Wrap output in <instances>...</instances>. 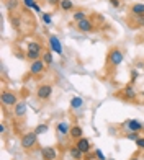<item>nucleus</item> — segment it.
I'll list each match as a JSON object with an SVG mask.
<instances>
[{
	"instance_id": "a878e982",
	"label": "nucleus",
	"mask_w": 144,
	"mask_h": 160,
	"mask_svg": "<svg viewBox=\"0 0 144 160\" xmlns=\"http://www.w3.org/2000/svg\"><path fill=\"white\" fill-rule=\"evenodd\" d=\"M41 18H43V21H44L46 25H51V23H53V17H51V13H41Z\"/></svg>"
},
{
	"instance_id": "f704fd0d",
	"label": "nucleus",
	"mask_w": 144,
	"mask_h": 160,
	"mask_svg": "<svg viewBox=\"0 0 144 160\" xmlns=\"http://www.w3.org/2000/svg\"><path fill=\"white\" fill-rule=\"evenodd\" d=\"M0 134H5V124H3V122L0 124Z\"/></svg>"
},
{
	"instance_id": "e433bc0d",
	"label": "nucleus",
	"mask_w": 144,
	"mask_h": 160,
	"mask_svg": "<svg viewBox=\"0 0 144 160\" xmlns=\"http://www.w3.org/2000/svg\"><path fill=\"white\" fill-rule=\"evenodd\" d=\"M142 95H144V92H142Z\"/></svg>"
},
{
	"instance_id": "c756f323",
	"label": "nucleus",
	"mask_w": 144,
	"mask_h": 160,
	"mask_svg": "<svg viewBox=\"0 0 144 160\" xmlns=\"http://www.w3.org/2000/svg\"><path fill=\"white\" fill-rule=\"evenodd\" d=\"M23 5L28 7V8H33V7L36 5V0H23Z\"/></svg>"
},
{
	"instance_id": "f3484780",
	"label": "nucleus",
	"mask_w": 144,
	"mask_h": 160,
	"mask_svg": "<svg viewBox=\"0 0 144 160\" xmlns=\"http://www.w3.org/2000/svg\"><path fill=\"white\" fill-rule=\"evenodd\" d=\"M59 8H61L62 12H70L72 8H74V3H72V0H61Z\"/></svg>"
},
{
	"instance_id": "39448f33",
	"label": "nucleus",
	"mask_w": 144,
	"mask_h": 160,
	"mask_svg": "<svg viewBox=\"0 0 144 160\" xmlns=\"http://www.w3.org/2000/svg\"><path fill=\"white\" fill-rule=\"evenodd\" d=\"M46 67H48V65L44 64V61H43V59L33 61L31 65H30V74H31V75H41L43 72H44Z\"/></svg>"
},
{
	"instance_id": "412c9836",
	"label": "nucleus",
	"mask_w": 144,
	"mask_h": 160,
	"mask_svg": "<svg viewBox=\"0 0 144 160\" xmlns=\"http://www.w3.org/2000/svg\"><path fill=\"white\" fill-rule=\"evenodd\" d=\"M43 61H44L46 65H51L53 64V51H44L43 52V57H41Z\"/></svg>"
},
{
	"instance_id": "0eeeda50",
	"label": "nucleus",
	"mask_w": 144,
	"mask_h": 160,
	"mask_svg": "<svg viewBox=\"0 0 144 160\" xmlns=\"http://www.w3.org/2000/svg\"><path fill=\"white\" fill-rule=\"evenodd\" d=\"M41 157H43V160H56L57 158V150L54 147H43Z\"/></svg>"
},
{
	"instance_id": "bb28decb",
	"label": "nucleus",
	"mask_w": 144,
	"mask_h": 160,
	"mask_svg": "<svg viewBox=\"0 0 144 160\" xmlns=\"http://www.w3.org/2000/svg\"><path fill=\"white\" fill-rule=\"evenodd\" d=\"M134 142H136V149H138V150H144V137L139 136Z\"/></svg>"
},
{
	"instance_id": "72a5a7b5",
	"label": "nucleus",
	"mask_w": 144,
	"mask_h": 160,
	"mask_svg": "<svg viewBox=\"0 0 144 160\" xmlns=\"http://www.w3.org/2000/svg\"><path fill=\"white\" fill-rule=\"evenodd\" d=\"M33 10H34V12H38V13H41V7H39L38 3H36V5L33 7Z\"/></svg>"
},
{
	"instance_id": "f257e3e1",
	"label": "nucleus",
	"mask_w": 144,
	"mask_h": 160,
	"mask_svg": "<svg viewBox=\"0 0 144 160\" xmlns=\"http://www.w3.org/2000/svg\"><path fill=\"white\" fill-rule=\"evenodd\" d=\"M51 95H53V85H49V83H43L36 88V97H38V100H41V101L49 100Z\"/></svg>"
},
{
	"instance_id": "c9c22d12",
	"label": "nucleus",
	"mask_w": 144,
	"mask_h": 160,
	"mask_svg": "<svg viewBox=\"0 0 144 160\" xmlns=\"http://www.w3.org/2000/svg\"><path fill=\"white\" fill-rule=\"evenodd\" d=\"M128 160H142V158H139L138 155H134V157H131V158H128Z\"/></svg>"
},
{
	"instance_id": "2eb2a0df",
	"label": "nucleus",
	"mask_w": 144,
	"mask_h": 160,
	"mask_svg": "<svg viewBox=\"0 0 144 160\" xmlns=\"http://www.w3.org/2000/svg\"><path fill=\"white\" fill-rule=\"evenodd\" d=\"M70 157L74 160H82L84 158V152L77 147V145H72L70 147Z\"/></svg>"
},
{
	"instance_id": "7c9ffc66",
	"label": "nucleus",
	"mask_w": 144,
	"mask_h": 160,
	"mask_svg": "<svg viewBox=\"0 0 144 160\" xmlns=\"http://www.w3.org/2000/svg\"><path fill=\"white\" fill-rule=\"evenodd\" d=\"M95 157H97V160H106V157H105V154H103V152L102 150H95Z\"/></svg>"
},
{
	"instance_id": "2f4dec72",
	"label": "nucleus",
	"mask_w": 144,
	"mask_h": 160,
	"mask_svg": "<svg viewBox=\"0 0 144 160\" xmlns=\"http://www.w3.org/2000/svg\"><path fill=\"white\" fill-rule=\"evenodd\" d=\"M110 5L115 7V8H118V7L121 5V2H120V0H110Z\"/></svg>"
},
{
	"instance_id": "dca6fc26",
	"label": "nucleus",
	"mask_w": 144,
	"mask_h": 160,
	"mask_svg": "<svg viewBox=\"0 0 144 160\" xmlns=\"http://www.w3.org/2000/svg\"><path fill=\"white\" fill-rule=\"evenodd\" d=\"M131 13H133V17L144 15V3H134L131 7Z\"/></svg>"
},
{
	"instance_id": "c85d7f7f",
	"label": "nucleus",
	"mask_w": 144,
	"mask_h": 160,
	"mask_svg": "<svg viewBox=\"0 0 144 160\" xmlns=\"http://www.w3.org/2000/svg\"><path fill=\"white\" fill-rule=\"evenodd\" d=\"M136 18V26H142L144 28V15H139V17H134Z\"/></svg>"
},
{
	"instance_id": "f03ea898",
	"label": "nucleus",
	"mask_w": 144,
	"mask_h": 160,
	"mask_svg": "<svg viewBox=\"0 0 144 160\" xmlns=\"http://www.w3.org/2000/svg\"><path fill=\"white\" fill-rule=\"evenodd\" d=\"M36 137H38V134L34 132H26L23 134V137H21V147H23L25 150H30L33 149L34 145H36Z\"/></svg>"
},
{
	"instance_id": "ddd939ff",
	"label": "nucleus",
	"mask_w": 144,
	"mask_h": 160,
	"mask_svg": "<svg viewBox=\"0 0 144 160\" xmlns=\"http://www.w3.org/2000/svg\"><path fill=\"white\" fill-rule=\"evenodd\" d=\"M56 131H57V134H61V136H69V132H70V126L67 124L66 121H62V122H59V124L56 126Z\"/></svg>"
},
{
	"instance_id": "4468645a",
	"label": "nucleus",
	"mask_w": 144,
	"mask_h": 160,
	"mask_svg": "<svg viewBox=\"0 0 144 160\" xmlns=\"http://www.w3.org/2000/svg\"><path fill=\"white\" fill-rule=\"evenodd\" d=\"M125 126L129 128V131H134V132H139V131H142V124L139 121H136V119H129L125 122Z\"/></svg>"
},
{
	"instance_id": "1a4fd4ad",
	"label": "nucleus",
	"mask_w": 144,
	"mask_h": 160,
	"mask_svg": "<svg viewBox=\"0 0 144 160\" xmlns=\"http://www.w3.org/2000/svg\"><path fill=\"white\" fill-rule=\"evenodd\" d=\"M121 93H123V98H125V100H131V101L136 100V97H138V93H136V90H134L133 85H126Z\"/></svg>"
},
{
	"instance_id": "f8f14e48",
	"label": "nucleus",
	"mask_w": 144,
	"mask_h": 160,
	"mask_svg": "<svg viewBox=\"0 0 144 160\" xmlns=\"http://www.w3.org/2000/svg\"><path fill=\"white\" fill-rule=\"evenodd\" d=\"M69 136H70V139L79 141L80 137H84V129H82L80 126H72V128H70V132H69Z\"/></svg>"
},
{
	"instance_id": "20e7f679",
	"label": "nucleus",
	"mask_w": 144,
	"mask_h": 160,
	"mask_svg": "<svg viewBox=\"0 0 144 160\" xmlns=\"http://www.w3.org/2000/svg\"><path fill=\"white\" fill-rule=\"evenodd\" d=\"M0 101H2V105H5V106H15L18 103V98H17V95L13 92L3 90L2 95H0Z\"/></svg>"
},
{
	"instance_id": "4be33fe9",
	"label": "nucleus",
	"mask_w": 144,
	"mask_h": 160,
	"mask_svg": "<svg viewBox=\"0 0 144 160\" xmlns=\"http://www.w3.org/2000/svg\"><path fill=\"white\" fill-rule=\"evenodd\" d=\"M18 5H20L18 0H8V2H7V10H8L10 13H13L18 8Z\"/></svg>"
},
{
	"instance_id": "7ed1b4c3",
	"label": "nucleus",
	"mask_w": 144,
	"mask_h": 160,
	"mask_svg": "<svg viewBox=\"0 0 144 160\" xmlns=\"http://www.w3.org/2000/svg\"><path fill=\"white\" fill-rule=\"evenodd\" d=\"M123 59H125V54L121 49H111L110 54H108V62H110L113 67H118V65L123 62Z\"/></svg>"
},
{
	"instance_id": "b1692460",
	"label": "nucleus",
	"mask_w": 144,
	"mask_h": 160,
	"mask_svg": "<svg viewBox=\"0 0 144 160\" xmlns=\"http://www.w3.org/2000/svg\"><path fill=\"white\" fill-rule=\"evenodd\" d=\"M10 21H12V25H13V28H15V30H20V28H21V21H20L18 17L10 15Z\"/></svg>"
},
{
	"instance_id": "9b49d317",
	"label": "nucleus",
	"mask_w": 144,
	"mask_h": 160,
	"mask_svg": "<svg viewBox=\"0 0 144 160\" xmlns=\"http://www.w3.org/2000/svg\"><path fill=\"white\" fill-rule=\"evenodd\" d=\"M13 111H15V116L23 118V116L26 114V103H25V101H18V103L13 106Z\"/></svg>"
},
{
	"instance_id": "5701e85b",
	"label": "nucleus",
	"mask_w": 144,
	"mask_h": 160,
	"mask_svg": "<svg viewBox=\"0 0 144 160\" xmlns=\"http://www.w3.org/2000/svg\"><path fill=\"white\" fill-rule=\"evenodd\" d=\"M28 51H41L43 52V48L38 41H30L28 42Z\"/></svg>"
},
{
	"instance_id": "6e6552de",
	"label": "nucleus",
	"mask_w": 144,
	"mask_h": 160,
	"mask_svg": "<svg viewBox=\"0 0 144 160\" xmlns=\"http://www.w3.org/2000/svg\"><path fill=\"white\" fill-rule=\"evenodd\" d=\"M77 30L82 31V33H89V31L93 30V23L89 18H85V20H82V21H79V23H77Z\"/></svg>"
},
{
	"instance_id": "6ab92c4d",
	"label": "nucleus",
	"mask_w": 144,
	"mask_h": 160,
	"mask_svg": "<svg viewBox=\"0 0 144 160\" xmlns=\"http://www.w3.org/2000/svg\"><path fill=\"white\" fill-rule=\"evenodd\" d=\"M72 18H74L75 23H79V21H82V20L87 18V13H85L84 10H77V12H74V15H72Z\"/></svg>"
},
{
	"instance_id": "cd10ccee",
	"label": "nucleus",
	"mask_w": 144,
	"mask_h": 160,
	"mask_svg": "<svg viewBox=\"0 0 144 160\" xmlns=\"http://www.w3.org/2000/svg\"><path fill=\"white\" fill-rule=\"evenodd\" d=\"M126 137H128L129 141H136V139L139 137V132H134V131H129V132L126 134Z\"/></svg>"
},
{
	"instance_id": "a211bd4d",
	"label": "nucleus",
	"mask_w": 144,
	"mask_h": 160,
	"mask_svg": "<svg viewBox=\"0 0 144 160\" xmlns=\"http://www.w3.org/2000/svg\"><path fill=\"white\" fill-rule=\"evenodd\" d=\"M26 57L33 62V61L41 59V57H43V52H41V51H28V52H26Z\"/></svg>"
},
{
	"instance_id": "9d476101",
	"label": "nucleus",
	"mask_w": 144,
	"mask_h": 160,
	"mask_svg": "<svg viewBox=\"0 0 144 160\" xmlns=\"http://www.w3.org/2000/svg\"><path fill=\"white\" fill-rule=\"evenodd\" d=\"M75 145L84 152V154H89V152H90V147H92V145H90V141L85 139V137H80L79 141H75Z\"/></svg>"
},
{
	"instance_id": "473e14b6",
	"label": "nucleus",
	"mask_w": 144,
	"mask_h": 160,
	"mask_svg": "<svg viewBox=\"0 0 144 160\" xmlns=\"http://www.w3.org/2000/svg\"><path fill=\"white\" fill-rule=\"evenodd\" d=\"M46 3H49V5L56 7V5H59V3H61V0H46Z\"/></svg>"
},
{
	"instance_id": "423d86ee",
	"label": "nucleus",
	"mask_w": 144,
	"mask_h": 160,
	"mask_svg": "<svg viewBox=\"0 0 144 160\" xmlns=\"http://www.w3.org/2000/svg\"><path fill=\"white\" fill-rule=\"evenodd\" d=\"M49 46H51V51H53V52L64 56V54H62V48H61V41L57 39V36H54V34L49 36Z\"/></svg>"
},
{
	"instance_id": "aec40b11",
	"label": "nucleus",
	"mask_w": 144,
	"mask_h": 160,
	"mask_svg": "<svg viewBox=\"0 0 144 160\" xmlns=\"http://www.w3.org/2000/svg\"><path fill=\"white\" fill-rule=\"evenodd\" d=\"M82 105H84V100L80 97H74L70 100V108L72 110H77V108H80Z\"/></svg>"
},
{
	"instance_id": "393cba45",
	"label": "nucleus",
	"mask_w": 144,
	"mask_h": 160,
	"mask_svg": "<svg viewBox=\"0 0 144 160\" xmlns=\"http://www.w3.org/2000/svg\"><path fill=\"white\" fill-rule=\"evenodd\" d=\"M49 131V126L48 124H38L36 126V129H34V132L36 134H44V132H48Z\"/></svg>"
}]
</instances>
